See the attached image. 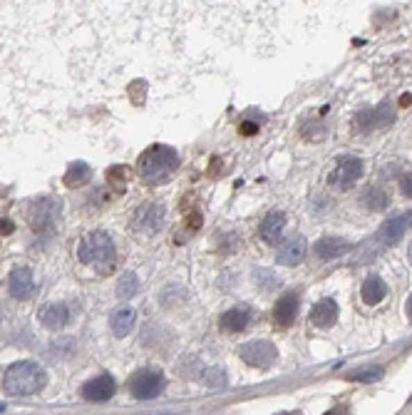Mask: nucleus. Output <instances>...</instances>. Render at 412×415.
<instances>
[{"instance_id": "f257e3e1", "label": "nucleus", "mask_w": 412, "mask_h": 415, "mask_svg": "<svg viewBox=\"0 0 412 415\" xmlns=\"http://www.w3.org/2000/svg\"><path fill=\"white\" fill-rule=\"evenodd\" d=\"M77 256H80L85 266H92L100 273H110L117 264V246H114V239L105 229H97V232L87 234L80 242Z\"/></svg>"}, {"instance_id": "f03ea898", "label": "nucleus", "mask_w": 412, "mask_h": 415, "mask_svg": "<svg viewBox=\"0 0 412 415\" xmlns=\"http://www.w3.org/2000/svg\"><path fill=\"white\" fill-rule=\"evenodd\" d=\"M47 383L45 368L35 361H18L10 363L3 375V388L8 396H33L42 391Z\"/></svg>"}, {"instance_id": "7ed1b4c3", "label": "nucleus", "mask_w": 412, "mask_h": 415, "mask_svg": "<svg viewBox=\"0 0 412 415\" xmlns=\"http://www.w3.org/2000/svg\"><path fill=\"white\" fill-rule=\"evenodd\" d=\"M179 167V155L166 144H152L149 149H144L139 157V177L147 184H162L177 172Z\"/></svg>"}, {"instance_id": "20e7f679", "label": "nucleus", "mask_w": 412, "mask_h": 415, "mask_svg": "<svg viewBox=\"0 0 412 415\" xmlns=\"http://www.w3.org/2000/svg\"><path fill=\"white\" fill-rule=\"evenodd\" d=\"M164 373L160 368H139L130 378V393L137 400H152L164 391Z\"/></svg>"}, {"instance_id": "39448f33", "label": "nucleus", "mask_w": 412, "mask_h": 415, "mask_svg": "<svg viewBox=\"0 0 412 415\" xmlns=\"http://www.w3.org/2000/svg\"><path fill=\"white\" fill-rule=\"evenodd\" d=\"M239 356H241V361L246 363V366L268 368L276 361L278 350L271 341H248V344H243L241 348H239Z\"/></svg>"}, {"instance_id": "423d86ee", "label": "nucleus", "mask_w": 412, "mask_h": 415, "mask_svg": "<svg viewBox=\"0 0 412 415\" xmlns=\"http://www.w3.org/2000/svg\"><path fill=\"white\" fill-rule=\"evenodd\" d=\"M360 177H363V162L358 157H341L336 169L330 172V184H336L341 189H350Z\"/></svg>"}, {"instance_id": "0eeeda50", "label": "nucleus", "mask_w": 412, "mask_h": 415, "mask_svg": "<svg viewBox=\"0 0 412 415\" xmlns=\"http://www.w3.org/2000/svg\"><path fill=\"white\" fill-rule=\"evenodd\" d=\"M114 391H117L114 378L110 373H102V375H97V378H92V380L85 383L83 398L85 400H89V403H105V400H110V398L114 396Z\"/></svg>"}, {"instance_id": "6e6552de", "label": "nucleus", "mask_w": 412, "mask_h": 415, "mask_svg": "<svg viewBox=\"0 0 412 415\" xmlns=\"http://www.w3.org/2000/svg\"><path fill=\"white\" fill-rule=\"evenodd\" d=\"M164 219H166V212L162 204H144V207H139V212H137L135 217V229L149 232V234L162 232Z\"/></svg>"}, {"instance_id": "1a4fd4ad", "label": "nucleus", "mask_w": 412, "mask_h": 415, "mask_svg": "<svg viewBox=\"0 0 412 415\" xmlns=\"http://www.w3.org/2000/svg\"><path fill=\"white\" fill-rule=\"evenodd\" d=\"M8 291H10L12 298L18 301H28L33 294H35V276L30 269H12L10 279H8Z\"/></svg>"}, {"instance_id": "9d476101", "label": "nucleus", "mask_w": 412, "mask_h": 415, "mask_svg": "<svg viewBox=\"0 0 412 415\" xmlns=\"http://www.w3.org/2000/svg\"><path fill=\"white\" fill-rule=\"evenodd\" d=\"M306 251H308L306 239L295 234V237H291L289 242H286L281 249H278L276 261L281 264V266H298L300 261L306 259Z\"/></svg>"}, {"instance_id": "9b49d317", "label": "nucleus", "mask_w": 412, "mask_h": 415, "mask_svg": "<svg viewBox=\"0 0 412 415\" xmlns=\"http://www.w3.org/2000/svg\"><path fill=\"white\" fill-rule=\"evenodd\" d=\"M395 119L393 110H390L388 105L377 107V110H363V112H358V117H355V127H358L360 132H370V130H377V127L383 125H390Z\"/></svg>"}, {"instance_id": "f8f14e48", "label": "nucleus", "mask_w": 412, "mask_h": 415, "mask_svg": "<svg viewBox=\"0 0 412 415\" xmlns=\"http://www.w3.org/2000/svg\"><path fill=\"white\" fill-rule=\"evenodd\" d=\"M40 323L50 331H60V328L67 326V321H70V311H67L65 303H45L37 314Z\"/></svg>"}, {"instance_id": "ddd939ff", "label": "nucleus", "mask_w": 412, "mask_h": 415, "mask_svg": "<svg viewBox=\"0 0 412 415\" xmlns=\"http://www.w3.org/2000/svg\"><path fill=\"white\" fill-rule=\"evenodd\" d=\"M251 321H253L251 306H234V309H229L224 316H221L218 323H221V328L229 333H241Z\"/></svg>"}, {"instance_id": "4468645a", "label": "nucleus", "mask_w": 412, "mask_h": 415, "mask_svg": "<svg viewBox=\"0 0 412 415\" xmlns=\"http://www.w3.org/2000/svg\"><path fill=\"white\" fill-rule=\"evenodd\" d=\"M298 311H300L298 296H295V294H286V296L278 298L276 309H273V321H276L281 328H289L295 321V316H298Z\"/></svg>"}, {"instance_id": "2eb2a0df", "label": "nucleus", "mask_w": 412, "mask_h": 415, "mask_svg": "<svg viewBox=\"0 0 412 415\" xmlns=\"http://www.w3.org/2000/svg\"><path fill=\"white\" fill-rule=\"evenodd\" d=\"M135 323H137V311L132 306H119L110 316V328H112V333L117 338L130 336L135 331Z\"/></svg>"}, {"instance_id": "dca6fc26", "label": "nucleus", "mask_w": 412, "mask_h": 415, "mask_svg": "<svg viewBox=\"0 0 412 415\" xmlns=\"http://www.w3.org/2000/svg\"><path fill=\"white\" fill-rule=\"evenodd\" d=\"M286 224H289V217H286V212H281V209L271 212L264 221H261V239H264L266 244H276L278 239L283 237V229H286Z\"/></svg>"}, {"instance_id": "f3484780", "label": "nucleus", "mask_w": 412, "mask_h": 415, "mask_svg": "<svg viewBox=\"0 0 412 415\" xmlns=\"http://www.w3.org/2000/svg\"><path fill=\"white\" fill-rule=\"evenodd\" d=\"M311 321H313V326H318V328L336 326V321H338V303L333 301V298H320V301L311 309Z\"/></svg>"}, {"instance_id": "a211bd4d", "label": "nucleus", "mask_w": 412, "mask_h": 415, "mask_svg": "<svg viewBox=\"0 0 412 415\" xmlns=\"http://www.w3.org/2000/svg\"><path fill=\"white\" fill-rule=\"evenodd\" d=\"M347 249H350V242H345V239H341V237H323V239H318V242L313 244L316 256L323 259V261L338 259V256H343Z\"/></svg>"}, {"instance_id": "6ab92c4d", "label": "nucleus", "mask_w": 412, "mask_h": 415, "mask_svg": "<svg viewBox=\"0 0 412 415\" xmlns=\"http://www.w3.org/2000/svg\"><path fill=\"white\" fill-rule=\"evenodd\" d=\"M89 179H92L89 164H85V162H72V164L67 167L65 177H62V184H65L67 189H77V187H85Z\"/></svg>"}, {"instance_id": "aec40b11", "label": "nucleus", "mask_w": 412, "mask_h": 415, "mask_svg": "<svg viewBox=\"0 0 412 415\" xmlns=\"http://www.w3.org/2000/svg\"><path fill=\"white\" fill-rule=\"evenodd\" d=\"M360 296H363V301L368 306H377V303L388 296V286H385V281L380 276H370V279H366L363 289H360Z\"/></svg>"}, {"instance_id": "412c9836", "label": "nucleus", "mask_w": 412, "mask_h": 415, "mask_svg": "<svg viewBox=\"0 0 412 415\" xmlns=\"http://www.w3.org/2000/svg\"><path fill=\"white\" fill-rule=\"evenodd\" d=\"M139 294V279H137L135 271H124L117 281V298L127 301V298L137 296Z\"/></svg>"}, {"instance_id": "4be33fe9", "label": "nucleus", "mask_w": 412, "mask_h": 415, "mask_svg": "<svg viewBox=\"0 0 412 415\" xmlns=\"http://www.w3.org/2000/svg\"><path fill=\"white\" fill-rule=\"evenodd\" d=\"M407 224H410V217H397V219H390L388 224L380 229V239H383L385 244H395L397 239L402 237V232H405Z\"/></svg>"}, {"instance_id": "5701e85b", "label": "nucleus", "mask_w": 412, "mask_h": 415, "mask_svg": "<svg viewBox=\"0 0 412 415\" xmlns=\"http://www.w3.org/2000/svg\"><path fill=\"white\" fill-rule=\"evenodd\" d=\"M383 368L380 366H368V368H358L353 373H347V380H355V383H375V380L383 378Z\"/></svg>"}, {"instance_id": "b1692460", "label": "nucleus", "mask_w": 412, "mask_h": 415, "mask_svg": "<svg viewBox=\"0 0 412 415\" xmlns=\"http://www.w3.org/2000/svg\"><path fill=\"white\" fill-rule=\"evenodd\" d=\"M204 383L206 386H214V388H221L226 386V373L221 368H209L204 373Z\"/></svg>"}, {"instance_id": "393cba45", "label": "nucleus", "mask_w": 412, "mask_h": 415, "mask_svg": "<svg viewBox=\"0 0 412 415\" xmlns=\"http://www.w3.org/2000/svg\"><path fill=\"white\" fill-rule=\"evenodd\" d=\"M366 204L370 209H375V212H377V209H385V207H388V194H385L383 189H372L370 196L366 199Z\"/></svg>"}, {"instance_id": "a878e982", "label": "nucleus", "mask_w": 412, "mask_h": 415, "mask_svg": "<svg viewBox=\"0 0 412 415\" xmlns=\"http://www.w3.org/2000/svg\"><path fill=\"white\" fill-rule=\"evenodd\" d=\"M400 189H402V194L412 199V172H407L405 177L400 179Z\"/></svg>"}, {"instance_id": "bb28decb", "label": "nucleus", "mask_w": 412, "mask_h": 415, "mask_svg": "<svg viewBox=\"0 0 412 415\" xmlns=\"http://www.w3.org/2000/svg\"><path fill=\"white\" fill-rule=\"evenodd\" d=\"M12 229H15V226H12V221L0 219V234H3V237H6V234H12Z\"/></svg>"}, {"instance_id": "cd10ccee", "label": "nucleus", "mask_w": 412, "mask_h": 415, "mask_svg": "<svg viewBox=\"0 0 412 415\" xmlns=\"http://www.w3.org/2000/svg\"><path fill=\"white\" fill-rule=\"evenodd\" d=\"M256 130H259V125H253V122H243V125H241L243 135H256Z\"/></svg>"}, {"instance_id": "c85d7f7f", "label": "nucleus", "mask_w": 412, "mask_h": 415, "mask_svg": "<svg viewBox=\"0 0 412 415\" xmlns=\"http://www.w3.org/2000/svg\"><path fill=\"white\" fill-rule=\"evenodd\" d=\"M405 311H407V316H410V319H412V296L407 298V306H405Z\"/></svg>"}, {"instance_id": "c756f323", "label": "nucleus", "mask_w": 412, "mask_h": 415, "mask_svg": "<svg viewBox=\"0 0 412 415\" xmlns=\"http://www.w3.org/2000/svg\"><path fill=\"white\" fill-rule=\"evenodd\" d=\"M407 259H410V264H412V242H410V246H407Z\"/></svg>"}, {"instance_id": "7c9ffc66", "label": "nucleus", "mask_w": 412, "mask_h": 415, "mask_svg": "<svg viewBox=\"0 0 412 415\" xmlns=\"http://www.w3.org/2000/svg\"><path fill=\"white\" fill-rule=\"evenodd\" d=\"M0 410H3V405H0Z\"/></svg>"}]
</instances>
